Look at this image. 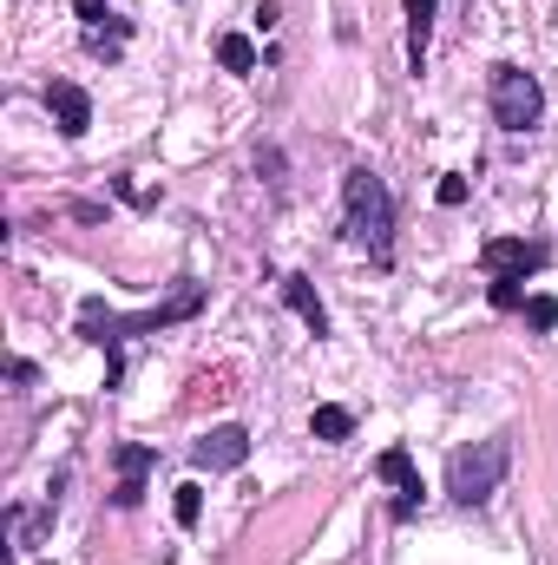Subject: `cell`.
<instances>
[{
  "instance_id": "6da1fadb",
  "label": "cell",
  "mask_w": 558,
  "mask_h": 565,
  "mask_svg": "<svg viewBox=\"0 0 558 565\" xmlns=\"http://www.w3.org/2000/svg\"><path fill=\"white\" fill-rule=\"evenodd\" d=\"M197 309H204V282H191V277H178V289L158 309H139V316H119L106 296H86L79 302V335L93 349H106V388H126V342L132 335H158L171 322H191Z\"/></svg>"
},
{
  "instance_id": "7a4b0ae2",
  "label": "cell",
  "mask_w": 558,
  "mask_h": 565,
  "mask_svg": "<svg viewBox=\"0 0 558 565\" xmlns=\"http://www.w3.org/2000/svg\"><path fill=\"white\" fill-rule=\"evenodd\" d=\"M342 204H348V237L368 244V257L388 270L395 264V198H388V184L368 164H355L342 178Z\"/></svg>"
},
{
  "instance_id": "3957f363",
  "label": "cell",
  "mask_w": 558,
  "mask_h": 565,
  "mask_svg": "<svg viewBox=\"0 0 558 565\" xmlns=\"http://www.w3.org/2000/svg\"><path fill=\"white\" fill-rule=\"evenodd\" d=\"M506 473H513V434H486V440L447 454V493L460 507H486Z\"/></svg>"
},
{
  "instance_id": "277c9868",
  "label": "cell",
  "mask_w": 558,
  "mask_h": 565,
  "mask_svg": "<svg viewBox=\"0 0 558 565\" xmlns=\"http://www.w3.org/2000/svg\"><path fill=\"white\" fill-rule=\"evenodd\" d=\"M552 264V244H526V237H486L480 244V270L493 309H526V277H539Z\"/></svg>"
},
{
  "instance_id": "5b68a950",
  "label": "cell",
  "mask_w": 558,
  "mask_h": 565,
  "mask_svg": "<svg viewBox=\"0 0 558 565\" xmlns=\"http://www.w3.org/2000/svg\"><path fill=\"white\" fill-rule=\"evenodd\" d=\"M546 119V86L526 66H493V126L500 132H533Z\"/></svg>"
},
{
  "instance_id": "8992f818",
  "label": "cell",
  "mask_w": 558,
  "mask_h": 565,
  "mask_svg": "<svg viewBox=\"0 0 558 565\" xmlns=\"http://www.w3.org/2000/svg\"><path fill=\"white\" fill-rule=\"evenodd\" d=\"M244 460H250V434L237 422H224V427H211V434L191 440V467L197 473H237Z\"/></svg>"
},
{
  "instance_id": "52a82bcc",
  "label": "cell",
  "mask_w": 558,
  "mask_h": 565,
  "mask_svg": "<svg viewBox=\"0 0 558 565\" xmlns=\"http://www.w3.org/2000/svg\"><path fill=\"white\" fill-rule=\"evenodd\" d=\"M73 7H79V20H86V53H93V60H106V66H119V60H126V33H132V26H126L119 13H106V0H73Z\"/></svg>"
},
{
  "instance_id": "ba28073f",
  "label": "cell",
  "mask_w": 558,
  "mask_h": 565,
  "mask_svg": "<svg viewBox=\"0 0 558 565\" xmlns=\"http://www.w3.org/2000/svg\"><path fill=\"white\" fill-rule=\"evenodd\" d=\"M375 473H382V480L395 487V507H388V513H395V520H415V513H420V473H415V454H408V447H382V454H375Z\"/></svg>"
},
{
  "instance_id": "9c48e42d",
  "label": "cell",
  "mask_w": 558,
  "mask_h": 565,
  "mask_svg": "<svg viewBox=\"0 0 558 565\" xmlns=\"http://www.w3.org/2000/svg\"><path fill=\"white\" fill-rule=\"evenodd\" d=\"M46 106H53V119H60L66 139H86V126H93V99H86V86L53 79V86H46Z\"/></svg>"
},
{
  "instance_id": "30bf717a",
  "label": "cell",
  "mask_w": 558,
  "mask_h": 565,
  "mask_svg": "<svg viewBox=\"0 0 558 565\" xmlns=\"http://www.w3.org/2000/svg\"><path fill=\"white\" fill-rule=\"evenodd\" d=\"M151 460H158V454H151V447H139V440H119V447H112V467H119V493H112V507H139Z\"/></svg>"
},
{
  "instance_id": "8fae6325",
  "label": "cell",
  "mask_w": 558,
  "mask_h": 565,
  "mask_svg": "<svg viewBox=\"0 0 558 565\" xmlns=\"http://www.w3.org/2000/svg\"><path fill=\"white\" fill-rule=\"evenodd\" d=\"M282 302H289V309L302 316V329H309L315 342L329 335V309H322V296L309 289V277H282Z\"/></svg>"
},
{
  "instance_id": "7c38bea8",
  "label": "cell",
  "mask_w": 558,
  "mask_h": 565,
  "mask_svg": "<svg viewBox=\"0 0 558 565\" xmlns=\"http://www.w3.org/2000/svg\"><path fill=\"white\" fill-rule=\"evenodd\" d=\"M401 13H408V66L420 73L427 40H433V13H440V0H401Z\"/></svg>"
},
{
  "instance_id": "4fadbf2b",
  "label": "cell",
  "mask_w": 558,
  "mask_h": 565,
  "mask_svg": "<svg viewBox=\"0 0 558 565\" xmlns=\"http://www.w3.org/2000/svg\"><path fill=\"white\" fill-rule=\"evenodd\" d=\"M217 66L224 73H257V40L250 33H224L217 40Z\"/></svg>"
},
{
  "instance_id": "5bb4252c",
  "label": "cell",
  "mask_w": 558,
  "mask_h": 565,
  "mask_svg": "<svg viewBox=\"0 0 558 565\" xmlns=\"http://www.w3.org/2000/svg\"><path fill=\"white\" fill-rule=\"evenodd\" d=\"M309 434L335 447V440H348V434H355V415H348V408H335V402H322V408L309 415Z\"/></svg>"
},
{
  "instance_id": "9a60e30c",
  "label": "cell",
  "mask_w": 558,
  "mask_h": 565,
  "mask_svg": "<svg viewBox=\"0 0 558 565\" xmlns=\"http://www.w3.org/2000/svg\"><path fill=\"white\" fill-rule=\"evenodd\" d=\"M171 513H178V526H197V520H204V487H191V480H184V487H178V500H171Z\"/></svg>"
},
{
  "instance_id": "2e32d148",
  "label": "cell",
  "mask_w": 558,
  "mask_h": 565,
  "mask_svg": "<svg viewBox=\"0 0 558 565\" xmlns=\"http://www.w3.org/2000/svg\"><path fill=\"white\" fill-rule=\"evenodd\" d=\"M526 322H533V329H558V296H546V289L526 296Z\"/></svg>"
},
{
  "instance_id": "e0dca14e",
  "label": "cell",
  "mask_w": 558,
  "mask_h": 565,
  "mask_svg": "<svg viewBox=\"0 0 558 565\" xmlns=\"http://www.w3.org/2000/svg\"><path fill=\"white\" fill-rule=\"evenodd\" d=\"M433 198H440V204H447V211H460V204H466V178H460V171H447V178H440V191H433Z\"/></svg>"
},
{
  "instance_id": "ac0fdd59",
  "label": "cell",
  "mask_w": 558,
  "mask_h": 565,
  "mask_svg": "<svg viewBox=\"0 0 558 565\" xmlns=\"http://www.w3.org/2000/svg\"><path fill=\"white\" fill-rule=\"evenodd\" d=\"M112 191H119V198H126V204H139V211H144V204H151V191H139V184H132V178H112Z\"/></svg>"
}]
</instances>
